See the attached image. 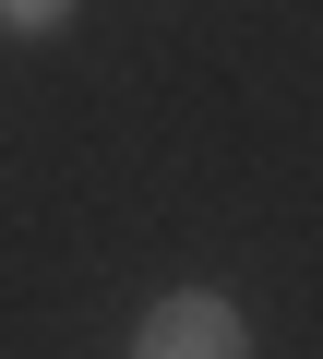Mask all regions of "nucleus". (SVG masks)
Listing matches in <instances>:
<instances>
[{"mask_svg": "<svg viewBox=\"0 0 323 359\" xmlns=\"http://www.w3.org/2000/svg\"><path fill=\"white\" fill-rule=\"evenodd\" d=\"M0 25H25V36H48V25H60V0H0Z\"/></svg>", "mask_w": 323, "mask_h": 359, "instance_id": "f03ea898", "label": "nucleus"}, {"mask_svg": "<svg viewBox=\"0 0 323 359\" xmlns=\"http://www.w3.org/2000/svg\"><path fill=\"white\" fill-rule=\"evenodd\" d=\"M132 359H252V335H240V311H228L216 287H180V299H156V311H144Z\"/></svg>", "mask_w": 323, "mask_h": 359, "instance_id": "f257e3e1", "label": "nucleus"}]
</instances>
